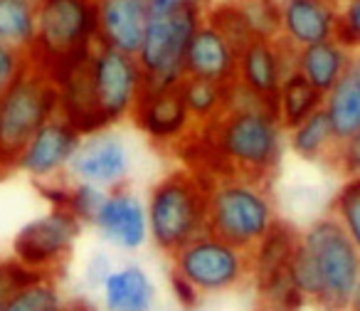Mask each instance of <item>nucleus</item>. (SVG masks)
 <instances>
[{
    "label": "nucleus",
    "instance_id": "22",
    "mask_svg": "<svg viewBox=\"0 0 360 311\" xmlns=\"http://www.w3.org/2000/svg\"><path fill=\"white\" fill-rule=\"evenodd\" d=\"M286 139H289V148L299 158L311 163H326V166H330V158L338 148V141H335L323 106L314 111L309 119L301 121L299 126L286 131Z\"/></svg>",
    "mask_w": 360,
    "mask_h": 311
},
{
    "label": "nucleus",
    "instance_id": "11",
    "mask_svg": "<svg viewBox=\"0 0 360 311\" xmlns=\"http://www.w3.org/2000/svg\"><path fill=\"white\" fill-rule=\"evenodd\" d=\"M296 72V50L281 37H252L237 52V84L276 111V94L286 77Z\"/></svg>",
    "mask_w": 360,
    "mask_h": 311
},
{
    "label": "nucleus",
    "instance_id": "21",
    "mask_svg": "<svg viewBox=\"0 0 360 311\" xmlns=\"http://www.w3.org/2000/svg\"><path fill=\"white\" fill-rule=\"evenodd\" d=\"M299 240H301L299 227H294L291 222L279 217L274 222V227L250 250L252 281L289 269V262L294 257L296 247H299Z\"/></svg>",
    "mask_w": 360,
    "mask_h": 311
},
{
    "label": "nucleus",
    "instance_id": "23",
    "mask_svg": "<svg viewBox=\"0 0 360 311\" xmlns=\"http://www.w3.org/2000/svg\"><path fill=\"white\" fill-rule=\"evenodd\" d=\"M323 106V94L316 91L299 72H291L279 87L276 94V119L284 126V131L299 126L304 119H309L314 111Z\"/></svg>",
    "mask_w": 360,
    "mask_h": 311
},
{
    "label": "nucleus",
    "instance_id": "25",
    "mask_svg": "<svg viewBox=\"0 0 360 311\" xmlns=\"http://www.w3.org/2000/svg\"><path fill=\"white\" fill-rule=\"evenodd\" d=\"M37 8L27 0H0V42L30 55L35 47Z\"/></svg>",
    "mask_w": 360,
    "mask_h": 311
},
{
    "label": "nucleus",
    "instance_id": "8",
    "mask_svg": "<svg viewBox=\"0 0 360 311\" xmlns=\"http://www.w3.org/2000/svg\"><path fill=\"white\" fill-rule=\"evenodd\" d=\"M86 72H89L91 96H94L101 126L111 129L131 114L143 89V72L139 67V60L136 55H126L96 42L86 60Z\"/></svg>",
    "mask_w": 360,
    "mask_h": 311
},
{
    "label": "nucleus",
    "instance_id": "29",
    "mask_svg": "<svg viewBox=\"0 0 360 311\" xmlns=\"http://www.w3.org/2000/svg\"><path fill=\"white\" fill-rule=\"evenodd\" d=\"M62 299L65 296L57 284V277H40L13 294L6 301V311H52L62 304Z\"/></svg>",
    "mask_w": 360,
    "mask_h": 311
},
{
    "label": "nucleus",
    "instance_id": "3",
    "mask_svg": "<svg viewBox=\"0 0 360 311\" xmlns=\"http://www.w3.org/2000/svg\"><path fill=\"white\" fill-rule=\"evenodd\" d=\"M207 183V232L250 252L279 220L269 183L215 176Z\"/></svg>",
    "mask_w": 360,
    "mask_h": 311
},
{
    "label": "nucleus",
    "instance_id": "38",
    "mask_svg": "<svg viewBox=\"0 0 360 311\" xmlns=\"http://www.w3.org/2000/svg\"><path fill=\"white\" fill-rule=\"evenodd\" d=\"M52 311H99L94 304H91L89 299H62V304L60 306H55Z\"/></svg>",
    "mask_w": 360,
    "mask_h": 311
},
{
    "label": "nucleus",
    "instance_id": "24",
    "mask_svg": "<svg viewBox=\"0 0 360 311\" xmlns=\"http://www.w3.org/2000/svg\"><path fill=\"white\" fill-rule=\"evenodd\" d=\"M180 91H183V101H186L193 124L202 129V126L212 124L227 109L232 84H217V82L195 80V77H183Z\"/></svg>",
    "mask_w": 360,
    "mask_h": 311
},
{
    "label": "nucleus",
    "instance_id": "32",
    "mask_svg": "<svg viewBox=\"0 0 360 311\" xmlns=\"http://www.w3.org/2000/svg\"><path fill=\"white\" fill-rule=\"evenodd\" d=\"M40 277L45 274H37V272L27 269V267H22L13 257L11 260H0V301H8L15 291H20L22 286L37 281Z\"/></svg>",
    "mask_w": 360,
    "mask_h": 311
},
{
    "label": "nucleus",
    "instance_id": "12",
    "mask_svg": "<svg viewBox=\"0 0 360 311\" xmlns=\"http://www.w3.org/2000/svg\"><path fill=\"white\" fill-rule=\"evenodd\" d=\"M79 144V131L62 116H55L25 144L15 161V171L25 173L37 183L60 181L65 178Z\"/></svg>",
    "mask_w": 360,
    "mask_h": 311
},
{
    "label": "nucleus",
    "instance_id": "9",
    "mask_svg": "<svg viewBox=\"0 0 360 311\" xmlns=\"http://www.w3.org/2000/svg\"><path fill=\"white\" fill-rule=\"evenodd\" d=\"M82 222L60 208H50L45 215L25 222L13 237V260L45 277H57L72 257L82 235Z\"/></svg>",
    "mask_w": 360,
    "mask_h": 311
},
{
    "label": "nucleus",
    "instance_id": "4",
    "mask_svg": "<svg viewBox=\"0 0 360 311\" xmlns=\"http://www.w3.org/2000/svg\"><path fill=\"white\" fill-rule=\"evenodd\" d=\"M96 47L94 0H42L30 65L47 77L84 60Z\"/></svg>",
    "mask_w": 360,
    "mask_h": 311
},
{
    "label": "nucleus",
    "instance_id": "41",
    "mask_svg": "<svg viewBox=\"0 0 360 311\" xmlns=\"http://www.w3.org/2000/svg\"><path fill=\"white\" fill-rule=\"evenodd\" d=\"M0 311H6V301H0Z\"/></svg>",
    "mask_w": 360,
    "mask_h": 311
},
{
    "label": "nucleus",
    "instance_id": "34",
    "mask_svg": "<svg viewBox=\"0 0 360 311\" xmlns=\"http://www.w3.org/2000/svg\"><path fill=\"white\" fill-rule=\"evenodd\" d=\"M328 168L343 173L345 178L360 176V134H355L353 139H348L345 144H338Z\"/></svg>",
    "mask_w": 360,
    "mask_h": 311
},
{
    "label": "nucleus",
    "instance_id": "35",
    "mask_svg": "<svg viewBox=\"0 0 360 311\" xmlns=\"http://www.w3.org/2000/svg\"><path fill=\"white\" fill-rule=\"evenodd\" d=\"M168 281H170V294H173L175 304L180 306L183 311H193V309H200L202 304V296L193 289L191 281H186L183 277H178L175 272L168 274Z\"/></svg>",
    "mask_w": 360,
    "mask_h": 311
},
{
    "label": "nucleus",
    "instance_id": "1",
    "mask_svg": "<svg viewBox=\"0 0 360 311\" xmlns=\"http://www.w3.org/2000/svg\"><path fill=\"white\" fill-rule=\"evenodd\" d=\"M289 277L311 306L343 311L360 279V255L335 217L321 215L301 230Z\"/></svg>",
    "mask_w": 360,
    "mask_h": 311
},
{
    "label": "nucleus",
    "instance_id": "18",
    "mask_svg": "<svg viewBox=\"0 0 360 311\" xmlns=\"http://www.w3.org/2000/svg\"><path fill=\"white\" fill-rule=\"evenodd\" d=\"M101 311H153L158 286L141 265H121L109 272L99 286Z\"/></svg>",
    "mask_w": 360,
    "mask_h": 311
},
{
    "label": "nucleus",
    "instance_id": "27",
    "mask_svg": "<svg viewBox=\"0 0 360 311\" xmlns=\"http://www.w3.org/2000/svg\"><path fill=\"white\" fill-rule=\"evenodd\" d=\"M252 284L257 289L262 311H304L309 306L304 294L291 281L289 269L276 272V274H269L264 279H255Z\"/></svg>",
    "mask_w": 360,
    "mask_h": 311
},
{
    "label": "nucleus",
    "instance_id": "17",
    "mask_svg": "<svg viewBox=\"0 0 360 311\" xmlns=\"http://www.w3.org/2000/svg\"><path fill=\"white\" fill-rule=\"evenodd\" d=\"M186 77L235 84L237 80V50L202 18L191 37L186 52Z\"/></svg>",
    "mask_w": 360,
    "mask_h": 311
},
{
    "label": "nucleus",
    "instance_id": "30",
    "mask_svg": "<svg viewBox=\"0 0 360 311\" xmlns=\"http://www.w3.org/2000/svg\"><path fill=\"white\" fill-rule=\"evenodd\" d=\"M104 198H106V191H101V188L89 186V183L72 181L65 210L70 212V215H75L82 225H91L96 212H99L101 203H104Z\"/></svg>",
    "mask_w": 360,
    "mask_h": 311
},
{
    "label": "nucleus",
    "instance_id": "26",
    "mask_svg": "<svg viewBox=\"0 0 360 311\" xmlns=\"http://www.w3.org/2000/svg\"><path fill=\"white\" fill-rule=\"evenodd\" d=\"M202 18H205V20L210 23V25L215 27V30L220 32L237 52H240L252 37H257L250 25V20H247V13H245V8H242L240 0H222V3H217V6L205 8Z\"/></svg>",
    "mask_w": 360,
    "mask_h": 311
},
{
    "label": "nucleus",
    "instance_id": "40",
    "mask_svg": "<svg viewBox=\"0 0 360 311\" xmlns=\"http://www.w3.org/2000/svg\"><path fill=\"white\" fill-rule=\"evenodd\" d=\"M27 3H32V6L37 8V6H40V3H42V0H27Z\"/></svg>",
    "mask_w": 360,
    "mask_h": 311
},
{
    "label": "nucleus",
    "instance_id": "28",
    "mask_svg": "<svg viewBox=\"0 0 360 311\" xmlns=\"http://www.w3.org/2000/svg\"><path fill=\"white\" fill-rule=\"evenodd\" d=\"M328 215L335 217V222L343 227L348 240L353 242V247L360 255V176L345 178L340 183L333 201H330Z\"/></svg>",
    "mask_w": 360,
    "mask_h": 311
},
{
    "label": "nucleus",
    "instance_id": "2",
    "mask_svg": "<svg viewBox=\"0 0 360 311\" xmlns=\"http://www.w3.org/2000/svg\"><path fill=\"white\" fill-rule=\"evenodd\" d=\"M148 240L163 255H175L207 232V183L191 168H175L153 183L146 198Z\"/></svg>",
    "mask_w": 360,
    "mask_h": 311
},
{
    "label": "nucleus",
    "instance_id": "31",
    "mask_svg": "<svg viewBox=\"0 0 360 311\" xmlns=\"http://www.w3.org/2000/svg\"><path fill=\"white\" fill-rule=\"evenodd\" d=\"M335 40L350 52L360 50V0H340Z\"/></svg>",
    "mask_w": 360,
    "mask_h": 311
},
{
    "label": "nucleus",
    "instance_id": "10",
    "mask_svg": "<svg viewBox=\"0 0 360 311\" xmlns=\"http://www.w3.org/2000/svg\"><path fill=\"white\" fill-rule=\"evenodd\" d=\"M129 116L150 144L165 151H175L198 129L183 101L180 82L165 87L143 84Z\"/></svg>",
    "mask_w": 360,
    "mask_h": 311
},
{
    "label": "nucleus",
    "instance_id": "19",
    "mask_svg": "<svg viewBox=\"0 0 360 311\" xmlns=\"http://www.w3.org/2000/svg\"><path fill=\"white\" fill-rule=\"evenodd\" d=\"M323 111L328 114L338 144H345L355 134H360V50L350 52L340 80L326 94Z\"/></svg>",
    "mask_w": 360,
    "mask_h": 311
},
{
    "label": "nucleus",
    "instance_id": "5",
    "mask_svg": "<svg viewBox=\"0 0 360 311\" xmlns=\"http://www.w3.org/2000/svg\"><path fill=\"white\" fill-rule=\"evenodd\" d=\"M55 116L57 87L35 67L0 91V173L15 171L25 144Z\"/></svg>",
    "mask_w": 360,
    "mask_h": 311
},
{
    "label": "nucleus",
    "instance_id": "42",
    "mask_svg": "<svg viewBox=\"0 0 360 311\" xmlns=\"http://www.w3.org/2000/svg\"><path fill=\"white\" fill-rule=\"evenodd\" d=\"M193 311H202V309H193Z\"/></svg>",
    "mask_w": 360,
    "mask_h": 311
},
{
    "label": "nucleus",
    "instance_id": "14",
    "mask_svg": "<svg viewBox=\"0 0 360 311\" xmlns=\"http://www.w3.org/2000/svg\"><path fill=\"white\" fill-rule=\"evenodd\" d=\"M96 232L121 252H139L148 242L146 203L131 188L121 186L106 191V198L91 222Z\"/></svg>",
    "mask_w": 360,
    "mask_h": 311
},
{
    "label": "nucleus",
    "instance_id": "20",
    "mask_svg": "<svg viewBox=\"0 0 360 311\" xmlns=\"http://www.w3.org/2000/svg\"><path fill=\"white\" fill-rule=\"evenodd\" d=\"M348 60H350L348 47H343L338 40H326V42H319V45L304 47V50L296 52V72H299L316 91H321L326 99V94H328L335 87V82L340 80Z\"/></svg>",
    "mask_w": 360,
    "mask_h": 311
},
{
    "label": "nucleus",
    "instance_id": "15",
    "mask_svg": "<svg viewBox=\"0 0 360 311\" xmlns=\"http://www.w3.org/2000/svg\"><path fill=\"white\" fill-rule=\"evenodd\" d=\"M340 0H279V37L296 52L335 40Z\"/></svg>",
    "mask_w": 360,
    "mask_h": 311
},
{
    "label": "nucleus",
    "instance_id": "7",
    "mask_svg": "<svg viewBox=\"0 0 360 311\" xmlns=\"http://www.w3.org/2000/svg\"><path fill=\"white\" fill-rule=\"evenodd\" d=\"M205 8H186L168 15H148L136 60L143 72V84H178L186 77V52Z\"/></svg>",
    "mask_w": 360,
    "mask_h": 311
},
{
    "label": "nucleus",
    "instance_id": "37",
    "mask_svg": "<svg viewBox=\"0 0 360 311\" xmlns=\"http://www.w3.org/2000/svg\"><path fill=\"white\" fill-rule=\"evenodd\" d=\"M114 269V265H111V260L106 255H94L89 260V265H86V272H84V277H86V281H89L91 286H94L96 291H99V286H101V281L109 277V272Z\"/></svg>",
    "mask_w": 360,
    "mask_h": 311
},
{
    "label": "nucleus",
    "instance_id": "36",
    "mask_svg": "<svg viewBox=\"0 0 360 311\" xmlns=\"http://www.w3.org/2000/svg\"><path fill=\"white\" fill-rule=\"evenodd\" d=\"M148 15H168L186 8H205L207 0H143Z\"/></svg>",
    "mask_w": 360,
    "mask_h": 311
},
{
    "label": "nucleus",
    "instance_id": "13",
    "mask_svg": "<svg viewBox=\"0 0 360 311\" xmlns=\"http://www.w3.org/2000/svg\"><path fill=\"white\" fill-rule=\"evenodd\" d=\"M67 176L72 181L89 183L101 191L126 186L129 178V151L119 134L111 129L82 136V144L72 158Z\"/></svg>",
    "mask_w": 360,
    "mask_h": 311
},
{
    "label": "nucleus",
    "instance_id": "39",
    "mask_svg": "<svg viewBox=\"0 0 360 311\" xmlns=\"http://www.w3.org/2000/svg\"><path fill=\"white\" fill-rule=\"evenodd\" d=\"M343 311H360V279H358V284H355L353 294H350V299Z\"/></svg>",
    "mask_w": 360,
    "mask_h": 311
},
{
    "label": "nucleus",
    "instance_id": "33",
    "mask_svg": "<svg viewBox=\"0 0 360 311\" xmlns=\"http://www.w3.org/2000/svg\"><path fill=\"white\" fill-rule=\"evenodd\" d=\"M30 55L0 42V91H6L15 80L30 70Z\"/></svg>",
    "mask_w": 360,
    "mask_h": 311
},
{
    "label": "nucleus",
    "instance_id": "16",
    "mask_svg": "<svg viewBox=\"0 0 360 311\" xmlns=\"http://www.w3.org/2000/svg\"><path fill=\"white\" fill-rule=\"evenodd\" d=\"M94 8L96 42L126 55H136L148 25L143 0H94Z\"/></svg>",
    "mask_w": 360,
    "mask_h": 311
},
{
    "label": "nucleus",
    "instance_id": "6",
    "mask_svg": "<svg viewBox=\"0 0 360 311\" xmlns=\"http://www.w3.org/2000/svg\"><path fill=\"white\" fill-rule=\"evenodd\" d=\"M170 272L191 281L202 299L230 294L252 281L250 252L220 240L212 232H202L170 255Z\"/></svg>",
    "mask_w": 360,
    "mask_h": 311
}]
</instances>
